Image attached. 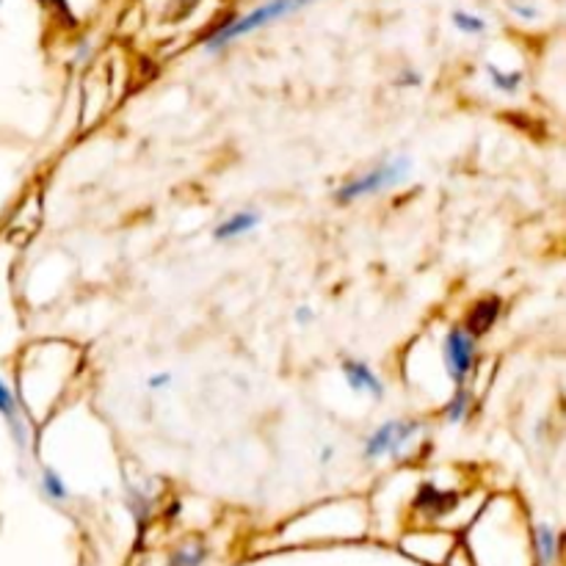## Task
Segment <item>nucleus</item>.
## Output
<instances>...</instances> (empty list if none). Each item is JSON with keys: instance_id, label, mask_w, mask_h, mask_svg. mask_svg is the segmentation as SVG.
I'll return each mask as SVG.
<instances>
[{"instance_id": "17", "label": "nucleus", "mask_w": 566, "mask_h": 566, "mask_svg": "<svg viewBox=\"0 0 566 566\" xmlns=\"http://www.w3.org/2000/svg\"><path fill=\"white\" fill-rule=\"evenodd\" d=\"M401 84H404V86H417V84H420V78H417V75L415 73H406L404 75V81H401Z\"/></svg>"}, {"instance_id": "15", "label": "nucleus", "mask_w": 566, "mask_h": 566, "mask_svg": "<svg viewBox=\"0 0 566 566\" xmlns=\"http://www.w3.org/2000/svg\"><path fill=\"white\" fill-rule=\"evenodd\" d=\"M172 384V373H158V376H152L150 382H147V387L150 389H163Z\"/></svg>"}, {"instance_id": "14", "label": "nucleus", "mask_w": 566, "mask_h": 566, "mask_svg": "<svg viewBox=\"0 0 566 566\" xmlns=\"http://www.w3.org/2000/svg\"><path fill=\"white\" fill-rule=\"evenodd\" d=\"M453 25L461 31V34H470V36L483 34V31H487V23H483L481 18H476V14H467V12H456Z\"/></svg>"}, {"instance_id": "16", "label": "nucleus", "mask_w": 566, "mask_h": 566, "mask_svg": "<svg viewBox=\"0 0 566 566\" xmlns=\"http://www.w3.org/2000/svg\"><path fill=\"white\" fill-rule=\"evenodd\" d=\"M296 323H301V327H307V323H312L316 321V312L310 310V307H299V310H296Z\"/></svg>"}, {"instance_id": "2", "label": "nucleus", "mask_w": 566, "mask_h": 566, "mask_svg": "<svg viewBox=\"0 0 566 566\" xmlns=\"http://www.w3.org/2000/svg\"><path fill=\"white\" fill-rule=\"evenodd\" d=\"M307 3H312V0H268V3L257 7L255 12L244 14V18L222 25V29H218L216 34L205 42V47L207 51H222V47L233 45V42L241 40V36H249V34H255V31L266 29V25L277 23V20L290 18V14H296L299 9H305Z\"/></svg>"}, {"instance_id": "10", "label": "nucleus", "mask_w": 566, "mask_h": 566, "mask_svg": "<svg viewBox=\"0 0 566 566\" xmlns=\"http://www.w3.org/2000/svg\"><path fill=\"white\" fill-rule=\"evenodd\" d=\"M42 494H45L47 500H53V503H64V500H70V487L67 481L62 478V472L53 470V467H45L42 470Z\"/></svg>"}, {"instance_id": "18", "label": "nucleus", "mask_w": 566, "mask_h": 566, "mask_svg": "<svg viewBox=\"0 0 566 566\" xmlns=\"http://www.w3.org/2000/svg\"><path fill=\"white\" fill-rule=\"evenodd\" d=\"M0 7H3V0H0Z\"/></svg>"}, {"instance_id": "11", "label": "nucleus", "mask_w": 566, "mask_h": 566, "mask_svg": "<svg viewBox=\"0 0 566 566\" xmlns=\"http://www.w3.org/2000/svg\"><path fill=\"white\" fill-rule=\"evenodd\" d=\"M205 558H207L205 544L189 542L169 555V566H202L205 564Z\"/></svg>"}, {"instance_id": "13", "label": "nucleus", "mask_w": 566, "mask_h": 566, "mask_svg": "<svg viewBox=\"0 0 566 566\" xmlns=\"http://www.w3.org/2000/svg\"><path fill=\"white\" fill-rule=\"evenodd\" d=\"M487 75H489V81H492V86L498 92H505V95H516V92H520L522 73H503V70H498V67H492V64H489Z\"/></svg>"}, {"instance_id": "3", "label": "nucleus", "mask_w": 566, "mask_h": 566, "mask_svg": "<svg viewBox=\"0 0 566 566\" xmlns=\"http://www.w3.org/2000/svg\"><path fill=\"white\" fill-rule=\"evenodd\" d=\"M417 434H420V423L395 417V420L382 423L376 431L367 434L362 456H365L367 461L398 459V456L409 448V442L417 437Z\"/></svg>"}, {"instance_id": "7", "label": "nucleus", "mask_w": 566, "mask_h": 566, "mask_svg": "<svg viewBox=\"0 0 566 566\" xmlns=\"http://www.w3.org/2000/svg\"><path fill=\"white\" fill-rule=\"evenodd\" d=\"M500 318V299H481L472 305V310L467 312V321H464V332L470 338H483L489 329L494 327V321Z\"/></svg>"}, {"instance_id": "9", "label": "nucleus", "mask_w": 566, "mask_h": 566, "mask_svg": "<svg viewBox=\"0 0 566 566\" xmlns=\"http://www.w3.org/2000/svg\"><path fill=\"white\" fill-rule=\"evenodd\" d=\"M533 549H536L538 566H549L558 555V533L549 525L533 527Z\"/></svg>"}, {"instance_id": "5", "label": "nucleus", "mask_w": 566, "mask_h": 566, "mask_svg": "<svg viewBox=\"0 0 566 566\" xmlns=\"http://www.w3.org/2000/svg\"><path fill=\"white\" fill-rule=\"evenodd\" d=\"M340 371H343L345 384H349L356 395H371V398L376 401L384 398V382L367 362L345 356V360L340 362Z\"/></svg>"}, {"instance_id": "6", "label": "nucleus", "mask_w": 566, "mask_h": 566, "mask_svg": "<svg viewBox=\"0 0 566 566\" xmlns=\"http://www.w3.org/2000/svg\"><path fill=\"white\" fill-rule=\"evenodd\" d=\"M0 415H3V420H7L9 431H12V437H14V442H18L20 448H25V442H29V428H25V417H23V412H20L18 395L12 393V387H9L3 378H0Z\"/></svg>"}, {"instance_id": "1", "label": "nucleus", "mask_w": 566, "mask_h": 566, "mask_svg": "<svg viewBox=\"0 0 566 566\" xmlns=\"http://www.w3.org/2000/svg\"><path fill=\"white\" fill-rule=\"evenodd\" d=\"M412 174V161L406 156H395V158H387V161H382L378 167L367 169V172L356 174V178H351L349 183L340 185L338 191H334V196H338V202H356V200H365V196H376V194H384V191H393L398 189V185H404L406 180H409Z\"/></svg>"}, {"instance_id": "8", "label": "nucleus", "mask_w": 566, "mask_h": 566, "mask_svg": "<svg viewBox=\"0 0 566 566\" xmlns=\"http://www.w3.org/2000/svg\"><path fill=\"white\" fill-rule=\"evenodd\" d=\"M260 227V213L255 211H238L233 216L224 218L216 229H213V238L216 241H235V238H244L249 235L252 229Z\"/></svg>"}, {"instance_id": "4", "label": "nucleus", "mask_w": 566, "mask_h": 566, "mask_svg": "<svg viewBox=\"0 0 566 566\" xmlns=\"http://www.w3.org/2000/svg\"><path fill=\"white\" fill-rule=\"evenodd\" d=\"M476 360H478V340L470 338L461 327L448 329V334H445L442 340V362L450 382H453L456 387H464L472 367H476Z\"/></svg>"}, {"instance_id": "12", "label": "nucleus", "mask_w": 566, "mask_h": 566, "mask_svg": "<svg viewBox=\"0 0 566 566\" xmlns=\"http://www.w3.org/2000/svg\"><path fill=\"white\" fill-rule=\"evenodd\" d=\"M470 406H472V395L467 393L464 387H456L453 398L445 404V412H442L445 420H448L450 426H456V423H461L467 415H470Z\"/></svg>"}]
</instances>
